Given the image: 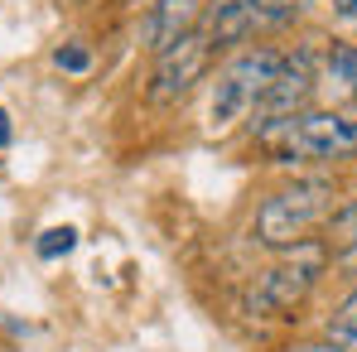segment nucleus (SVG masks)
Instances as JSON below:
<instances>
[{
	"mask_svg": "<svg viewBox=\"0 0 357 352\" xmlns=\"http://www.w3.org/2000/svg\"><path fill=\"white\" fill-rule=\"evenodd\" d=\"M333 208H338L333 178H295V183L275 188L271 198H261L251 232L266 251H290L299 241H309L319 222H328Z\"/></svg>",
	"mask_w": 357,
	"mask_h": 352,
	"instance_id": "nucleus-1",
	"label": "nucleus"
},
{
	"mask_svg": "<svg viewBox=\"0 0 357 352\" xmlns=\"http://www.w3.org/2000/svg\"><path fill=\"white\" fill-rule=\"evenodd\" d=\"M198 20H203V0H155V5L145 10V20H140V39H145V49L160 54V49H169L174 39L193 34Z\"/></svg>",
	"mask_w": 357,
	"mask_h": 352,
	"instance_id": "nucleus-7",
	"label": "nucleus"
},
{
	"mask_svg": "<svg viewBox=\"0 0 357 352\" xmlns=\"http://www.w3.org/2000/svg\"><path fill=\"white\" fill-rule=\"evenodd\" d=\"M324 333H328V343H333V348H357V290L333 309V319H328V328H324Z\"/></svg>",
	"mask_w": 357,
	"mask_h": 352,
	"instance_id": "nucleus-12",
	"label": "nucleus"
},
{
	"mask_svg": "<svg viewBox=\"0 0 357 352\" xmlns=\"http://www.w3.org/2000/svg\"><path fill=\"white\" fill-rule=\"evenodd\" d=\"M333 15L338 20H357V0H333Z\"/></svg>",
	"mask_w": 357,
	"mask_h": 352,
	"instance_id": "nucleus-15",
	"label": "nucleus"
},
{
	"mask_svg": "<svg viewBox=\"0 0 357 352\" xmlns=\"http://www.w3.org/2000/svg\"><path fill=\"white\" fill-rule=\"evenodd\" d=\"M324 266H328V246H324V241H299L290 251H280V261L256 280L251 309H261V314H285V309L304 304V294L319 285Z\"/></svg>",
	"mask_w": 357,
	"mask_h": 352,
	"instance_id": "nucleus-3",
	"label": "nucleus"
},
{
	"mask_svg": "<svg viewBox=\"0 0 357 352\" xmlns=\"http://www.w3.org/2000/svg\"><path fill=\"white\" fill-rule=\"evenodd\" d=\"M208 68H213V44L203 39V29L174 39L169 49L155 54V68H150V102H155V107L183 102V97L208 77Z\"/></svg>",
	"mask_w": 357,
	"mask_h": 352,
	"instance_id": "nucleus-5",
	"label": "nucleus"
},
{
	"mask_svg": "<svg viewBox=\"0 0 357 352\" xmlns=\"http://www.w3.org/2000/svg\"><path fill=\"white\" fill-rule=\"evenodd\" d=\"M319 82H328L338 97H357V44H328Z\"/></svg>",
	"mask_w": 357,
	"mask_h": 352,
	"instance_id": "nucleus-11",
	"label": "nucleus"
},
{
	"mask_svg": "<svg viewBox=\"0 0 357 352\" xmlns=\"http://www.w3.org/2000/svg\"><path fill=\"white\" fill-rule=\"evenodd\" d=\"M328 236H324V246L343 261V266H353L357 270V198H348V203H338L333 213H328Z\"/></svg>",
	"mask_w": 357,
	"mask_h": 352,
	"instance_id": "nucleus-10",
	"label": "nucleus"
},
{
	"mask_svg": "<svg viewBox=\"0 0 357 352\" xmlns=\"http://www.w3.org/2000/svg\"><path fill=\"white\" fill-rule=\"evenodd\" d=\"M280 63H285L280 49H237L232 63H227V72L241 82V92H246V97H251V107H256V102H261V92L275 82Z\"/></svg>",
	"mask_w": 357,
	"mask_h": 352,
	"instance_id": "nucleus-8",
	"label": "nucleus"
},
{
	"mask_svg": "<svg viewBox=\"0 0 357 352\" xmlns=\"http://www.w3.org/2000/svg\"><path fill=\"white\" fill-rule=\"evenodd\" d=\"M59 68H68V72H82V68H87V54H82V49H59Z\"/></svg>",
	"mask_w": 357,
	"mask_h": 352,
	"instance_id": "nucleus-14",
	"label": "nucleus"
},
{
	"mask_svg": "<svg viewBox=\"0 0 357 352\" xmlns=\"http://www.w3.org/2000/svg\"><path fill=\"white\" fill-rule=\"evenodd\" d=\"M10 145V116H5V107H0V150Z\"/></svg>",
	"mask_w": 357,
	"mask_h": 352,
	"instance_id": "nucleus-16",
	"label": "nucleus"
},
{
	"mask_svg": "<svg viewBox=\"0 0 357 352\" xmlns=\"http://www.w3.org/2000/svg\"><path fill=\"white\" fill-rule=\"evenodd\" d=\"M285 164H333L357 155V107L348 112H299L295 121L261 135Z\"/></svg>",
	"mask_w": 357,
	"mask_h": 352,
	"instance_id": "nucleus-2",
	"label": "nucleus"
},
{
	"mask_svg": "<svg viewBox=\"0 0 357 352\" xmlns=\"http://www.w3.org/2000/svg\"><path fill=\"white\" fill-rule=\"evenodd\" d=\"M261 24V0H203V39L213 44V54L241 49L251 39V29Z\"/></svg>",
	"mask_w": 357,
	"mask_h": 352,
	"instance_id": "nucleus-6",
	"label": "nucleus"
},
{
	"mask_svg": "<svg viewBox=\"0 0 357 352\" xmlns=\"http://www.w3.org/2000/svg\"><path fill=\"white\" fill-rule=\"evenodd\" d=\"M314 87H319V68H314V54H309V49H299V54H285L280 72H275V82H271V87L261 92V102L251 107V130H256V135H266V130H275V125L295 121L299 112H309V102H314Z\"/></svg>",
	"mask_w": 357,
	"mask_h": 352,
	"instance_id": "nucleus-4",
	"label": "nucleus"
},
{
	"mask_svg": "<svg viewBox=\"0 0 357 352\" xmlns=\"http://www.w3.org/2000/svg\"><path fill=\"white\" fill-rule=\"evenodd\" d=\"M73 246H77V232L73 227H54V232H44V241H39V256L54 261V256H68Z\"/></svg>",
	"mask_w": 357,
	"mask_h": 352,
	"instance_id": "nucleus-13",
	"label": "nucleus"
},
{
	"mask_svg": "<svg viewBox=\"0 0 357 352\" xmlns=\"http://www.w3.org/2000/svg\"><path fill=\"white\" fill-rule=\"evenodd\" d=\"M251 116V97L241 92V82L222 68L218 77H213V92H208V125L213 130H227V125H237V121Z\"/></svg>",
	"mask_w": 357,
	"mask_h": 352,
	"instance_id": "nucleus-9",
	"label": "nucleus"
}]
</instances>
